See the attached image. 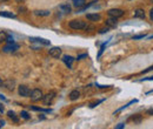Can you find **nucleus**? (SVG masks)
Listing matches in <instances>:
<instances>
[{
	"instance_id": "f257e3e1",
	"label": "nucleus",
	"mask_w": 153,
	"mask_h": 129,
	"mask_svg": "<svg viewBox=\"0 0 153 129\" xmlns=\"http://www.w3.org/2000/svg\"><path fill=\"white\" fill-rule=\"evenodd\" d=\"M70 27L72 29H84V28H86V24H85V21H81V20H72L70 23Z\"/></svg>"
},
{
	"instance_id": "f704fd0d",
	"label": "nucleus",
	"mask_w": 153,
	"mask_h": 129,
	"mask_svg": "<svg viewBox=\"0 0 153 129\" xmlns=\"http://www.w3.org/2000/svg\"><path fill=\"white\" fill-rule=\"evenodd\" d=\"M0 99H1V100H4V101H7V100H6V99H5V98H4L1 94H0Z\"/></svg>"
},
{
	"instance_id": "2eb2a0df",
	"label": "nucleus",
	"mask_w": 153,
	"mask_h": 129,
	"mask_svg": "<svg viewBox=\"0 0 153 129\" xmlns=\"http://www.w3.org/2000/svg\"><path fill=\"white\" fill-rule=\"evenodd\" d=\"M0 16H5V18H16V15L15 14H13L12 12H6V11H4V12H0Z\"/></svg>"
},
{
	"instance_id": "39448f33",
	"label": "nucleus",
	"mask_w": 153,
	"mask_h": 129,
	"mask_svg": "<svg viewBox=\"0 0 153 129\" xmlns=\"http://www.w3.org/2000/svg\"><path fill=\"white\" fill-rule=\"evenodd\" d=\"M48 54L51 55L52 58H56V59H58L60 55H61V49L59 48V47H52L49 51H48Z\"/></svg>"
},
{
	"instance_id": "72a5a7b5",
	"label": "nucleus",
	"mask_w": 153,
	"mask_h": 129,
	"mask_svg": "<svg viewBox=\"0 0 153 129\" xmlns=\"http://www.w3.org/2000/svg\"><path fill=\"white\" fill-rule=\"evenodd\" d=\"M0 86H4V81H3L1 78H0Z\"/></svg>"
},
{
	"instance_id": "a211bd4d",
	"label": "nucleus",
	"mask_w": 153,
	"mask_h": 129,
	"mask_svg": "<svg viewBox=\"0 0 153 129\" xmlns=\"http://www.w3.org/2000/svg\"><path fill=\"white\" fill-rule=\"evenodd\" d=\"M34 13H36V15H40V16H47V15H49V11H36Z\"/></svg>"
},
{
	"instance_id": "c85d7f7f",
	"label": "nucleus",
	"mask_w": 153,
	"mask_h": 129,
	"mask_svg": "<svg viewBox=\"0 0 153 129\" xmlns=\"http://www.w3.org/2000/svg\"><path fill=\"white\" fill-rule=\"evenodd\" d=\"M105 32H108V28L106 27V28H101L100 29V33H105Z\"/></svg>"
},
{
	"instance_id": "423d86ee",
	"label": "nucleus",
	"mask_w": 153,
	"mask_h": 129,
	"mask_svg": "<svg viewBox=\"0 0 153 129\" xmlns=\"http://www.w3.org/2000/svg\"><path fill=\"white\" fill-rule=\"evenodd\" d=\"M16 49H19V45H16L14 42L8 44L7 46L4 47V52H6V53H12V52H15Z\"/></svg>"
},
{
	"instance_id": "dca6fc26",
	"label": "nucleus",
	"mask_w": 153,
	"mask_h": 129,
	"mask_svg": "<svg viewBox=\"0 0 153 129\" xmlns=\"http://www.w3.org/2000/svg\"><path fill=\"white\" fill-rule=\"evenodd\" d=\"M106 24H107L108 26H115V25H117V18L111 16L110 19H107V20H106Z\"/></svg>"
},
{
	"instance_id": "5701e85b",
	"label": "nucleus",
	"mask_w": 153,
	"mask_h": 129,
	"mask_svg": "<svg viewBox=\"0 0 153 129\" xmlns=\"http://www.w3.org/2000/svg\"><path fill=\"white\" fill-rule=\"evenodd\" d=\"M6 41H7L8 44H12V42H14V39H13V36H11V35H7V38H6Z\"/></svg>"
},
{
	"instance_id": "0eeeda50",
	"label": "nucleus",
	"mask_w": 153,
	"mask_h": 129,
	"mask_svg": "<svg viewBox=\"0 0 153 129\" xmlns=\"http://www.w3.org/2000/svg\"><path fill=\"white\" fill-rule=\"evenodd\" d=\"M54 95H56V93H54V91H51V93H48L47 95H45V96L43 98V100H44V103H45V104H49V103H51V101L53 100Z\"/></svg>"
},
{
	"instance_id": "e433bc0d",
	"label": "nucleus",
	"mask_w": 153,
	"mask_h": 129,
	"mask_svg": "<svg viewBox=\"0 0 153 129\" xmlns=\"http://www.w3.org/2000/svg\"><path fill=\"white\" fill-rule=\"evenodd\" d=\"M1 1H8V0H1Z\"/></svg>"
},
{
	"instance_id": "a878e982",
	"label": "nucleus",
	"mask_w": 153,
	"mask_h": 129,
	"mask_svg": "<svg viewBox=\"0 0 153 129\" xmlns=\"http://www.w3.org/2000/svg\"><path fill=\"white\" fill-rule=\"evenodd\" d=\"M132 120H133L134 122H137V123H138V122H140V121H141V116H137V117H133Z\"/></svg>"
},
{
	"instance_id": "393cba45",
	"label": "nucleus",
	"mask_w": 153,
	"mask_h": 129,
	"mask_svg": "<svg viewBox=\"0 0 153 129\" xmlns=\"http://www.w3.org/2000/svg\"><path fill=\"white\" fill-rule=\"evenodd\" d=\"M105 46H106V44H104L103 46H101V48H100V51H99V53H98V58L100 57L101 54H103V52H104V48H105Z\"/></svg>"
},
{
	"instance_id": "412c9836",
	"label": "nucleus",
	"mask_w": 153,
	"mask_h": 129,
	"mask_svg": "<svg viewBox=\"0 0 153 129\" xmlns=\"http://www.w3.org/2000/svg\"><path fill=\"white\" fill-rule=\"evenodd\" d=\"M7 38V34L5 32H0V44H1L3 41H5Z\"/></svg>"
},
{
	"instance_id": "473e14b6",
	"label": "nucleus",
	"mask_w": 153,
	"mask_h": 129,
	"mask_svg": "<svg viewBox=\"0 0 153 129\" xmlns=\"http://www.w3.org/2000/svg\"><path fill=\"white\" fill-rule=\"evenodd\" d=\"M5 126V121L4 120H0V127H4Z\"/></svg>"
},
{
	"instance_id": "b1692460",
	"label": "nucleus",
	"mask_w": 153,
	"mask_h": 129,
	"mask_svg": "<svg viewBox=\"0 0 153 129\" xmlns=\"http://www.w3.org/2000/svg\"><path fill=\"white\" fill-rule=\"evenodd\" d=\"M144 36H145L144 34H139V35H134V36H133V40H137V39H143V38H144Z\"/></svg>"
},
{
	"instance_id": "f03ea898",
	"label": "nucleus",
	"mask_w": 153,
	"mask_h": 129,
	"mask_svg": "<svg viewBox=\"0 0 153 129\" xmlns=\"http://www.w3.org/2000/svg\"><path fill=\"white\" fill-rule=\"evenodd\" d=\"M44 96H43V91L40 89H33L32 90V93H31V100L32 101H39L41 100Z\"/></svg>"
},
{
	"instance_id": "6e6552de",
	"label": "nucleus",
	"mask_w": 153,
	"mask_h": 129,
	"mask_svg": "<svg viewBox=\"0 0 153 129\" xmlns=\"http://www.w3.org/2000/svg\"><path fill=\"white\" fill-rule=\"evenodd\" d=\"M73 58L72 57H70V55H64L62 57V61L66 63V66L69 67V68H71L72 67V62H73Z\"/></svg>"
},
{
	"instance_id": "9b49d317",
	"label": "nucleus",
	"mask_w": 153,
	"mask_h": 129,
	"mask_svg": "<svg viewBox=\"0 0 153 129\" xmlns=\"http://www.w3.org/2000/svg\"><path fill=\"white\" fill-rule=\"evenodd\" d=\"M30 40L32 42H39V44H43V45H49V41L46 40V39H43V38H30Z\"/></svg>"
},
{
	"instance_id": "c9c22d12",
	"label": "nucleus",
	"mask_w": 153,
	"mask_h": 129,
	"mask_svg": "<svg viewBox=\"0 0 153 129\" xmlns=\"http://www.w3.org/2000/svg\"><path fill=\"white\" fill-rule=\"evenodd\" d=\"M16 1H18V3H23V1H24V0H16Z\"/></svg>"
},
{
	"instance_id": "ddd939ff",
	"label": "nucleus",
	"mask_w": 153,
	"mask_h": 129,
	"mask_svg": "<svg viewBox=\"0 0 153 129\" xmlns=\"http://www.w3.org/2000/svg\"><path fill=\"white\" fill-rule=\"evenodd\" d=\"M134 18H140V19H144V18H145V12H144V10L138 8L137 11L134 12Z\"/></svg>"
},
{
	"instance_id": "6ab92c4d",
	"label": "nucleus",
	"mask_w": 153,
	"mask_h": 129,
	"mask_svg": "<svg viewBox=\"0 0 153 129\" xmlns=\"http://www.w3.org/2000/svg\"><path fill=\"white\" fill-rule=\"evenodd\" d=\"M60 10H62L65 13H70L71 12V6L67 5V4H65V5H61L60 6Z\"/></svg>"
},
{
	"instance_id": "aec40b11",
	"label": "nucleus",
	"mask_w": 153,
	"mask_h": 129,
	"mask_svg": "<svg viewBox=\"0 0 153 129\" xmlns=\"http://www.w3.org/2000/svg\"><path fill=\"white\" fill-rule=\"evenodd\" d=\"M33 110H38V112H44V113H51V109H44V108H39V107H32Z\"/></svg>"
},
{
	"instance_id": "cd10ccee",
	"label": "nucleus",
	"mask_w": 153,
	"mask_h": 129,
	"mask_svg": "<svg viewBox=\"0 0 153 129\" xmlns=\"http://www.w3.org/2000/svg\"><path fill=\"white\" fill-rule=\"evenodd\" d=\"M0 113H4V106L1 102H0Z\"/></svg>"
},
{
	"instance_id": "bb28decb",
	"label": "nucleus",
	"mask_w": 153,
	"mask_h": 129,
	"mask_svg": "<svg viewBox=\"0 0 153 129\" xmlns=\"http://www.w3.org/2000/svg\"><path fill=\"white\" fill-rule=\"evenodd\" d=\"M87 57V54H82V55H79V57L77 58L78 60H80V59H82V58H86Z\"/></svg>"
},
{
	"instance_id": "2f4dec72",
	"label": "nucleus",
	"mask_w": 153,
	"mask_h": 129,
	"mask_svg": "<svg viewBox=\"0 0 153 129\" xmlns=\"http://www.w3.org/2000/svg\"><path fill=\"white\" fill-rule=\"evenodd\" d=\"M121 128H124V123H120L117 126V129H121Z\"/></svg>"
},
{
	"instance_id": "7c9ffc66",
	"label": "nucleus",
	"mask_w": 153,
	"mask_h": 129,
	"mask_svg": "<svg viewBox=\"0 0 153 129\" xmlns=\"http://www.w3.org/2000/svg\"><path fill=\"white\" fill-rule=\"evenodd\" d=\"M150 18H151V20L153 21V8H152L151 12H150Z\"/></svg>"
},
{
	"instance_id": "4be33fe9",
	"label": "nucleus",
	"mask_w": 153,
	"mask_h": 129,
	"mask_svg": "<svg viewBox=\"0 0 153 129\" xmlns=\"http://www.w3.org/2000/svg\"><path fill=\"white\" fill-rule=\"evenodd\" d=\"M20 116H21L23 119H25V120H28V119H30V115H28V113H27V112H21Z\"/></svg>"
},
{
	"instance_id": "f3484780",
	"label": "nucleus",
	"mask_w": 153,
	"mask_h": 129,
	"mask_svg": "<svg viewBox=\"0 0 153 129\" xmlns=\"http://www.w3.org/2000/svg\"><path fill=\"white\" fill-rule=\"evenodd\" d=\"M7 115H8V117H11L14 122H18L19 121V119L16 117V115H15V113L14 112H12V110H10V112H7Z\"/></svg>"
},
{
	"instance_id": "4468645a",
	"label": "nucleus",
	"mask_w": 153,
	"mask_h": 129,
	"mask_svg": "<svg viewBox=\"0 0 153 129\" xmlns=\"http://www.w3.org/2000/svg\"><path fill=\"white\" fill-rule=\"evenodd\" d=\"M87 19L90 21H99L100 20V15L99 14H87Z\"/></svg>"
},
{
	"instance_id": "9d476101",
	"label": "nucleus",
	"mask_w": 153,
	"mask_h": 129,
	"mask_svg": "<svg viewBox=\"0 0 153 129\" xmlns=\"http://www.w3.org/2000/svg\"><path fill=\"white\" fill-rule=\"evenodd\" d=\"M72 3H73V6L77 8H82L85 7V4H86L85 0H72Z\"/></svg>"
},
{
	"instance_id": "20e7f679",
	"label": "nucleus",
	"mask_w": 153,
	"mask_h": 129,
	"mask_svg": "<svg viewBox=\"0 0 153 129\" xmlns=\"http://www.w3.org/2000/svg\"><path fill=\"white\" fill-rule=\"evenodd\" d=\"M108 15L110 16H114V18H120L124 15V11L120 8H112L108 11Z\"/></svg>"
},
{
	"instance_id": "1a4fd4ad",
	"label": "nucleus",
	"mask_w": 153,
	"mask_h": 129,
	"mask_svg": "<svg viewBox=\"0 0 153 129\" xmlns=\"http://www.w3.org/2000/svg\"><path fill=\"white\" fill-rule=\"evenodd\" d=\"M4 87H6L10 90H13L15 87V81L14 80H6V81H4Z\"/></svg>"
},
{
	"instance_id": "f8f14e48",
	"label": "nucleus",
	"mask_w": 153,
	"mask_h": 129,
	"mask_svg": "<svg viewBox=\"0 0 153 129\" xmlns=\"http://www.w3.org/2000/svg\"><path fill=\"white\" fill-rule=\"evenodd\" d=\"M79 96H80V93H79L78 90H72L71 93H70V100H72V101L78 100Z\"/></svg>"
},
{
	"instance_id": "c756f323",
	"label": "nucleus",
	"mask_w": 153,
	"mask_h": 129,
	"mask_svg": "<svg viewBox=\"0 0 153 129\" xmlns=\"http://www.w3.org/2000/svg\"><path fill=\"white\" fill-rule=\"evenodd\" d=\"M150 70H153V66H151L150 68H147V69H145L143 73H147V72H150Z\"/></svg>"
},
{
	"instance_id": "7ed1b4c3",
	"label": "nucleus",
	"mask_w": 153,
	"mask_h": 129,
	"mask_svg": "<svg viewBox=\"0 0 153 129\" xmlns=\"http://www.w3.org/2000/svg\"><path fill=\"white\" fill-rule=\"evenodd\" d=\"M18 91H19V95H21V96H25V98H27V96H30L31 95V93H32V90L27 87V86H25V85H21V86H19V88H18Z\"/></svg>"
}]
</instances>
